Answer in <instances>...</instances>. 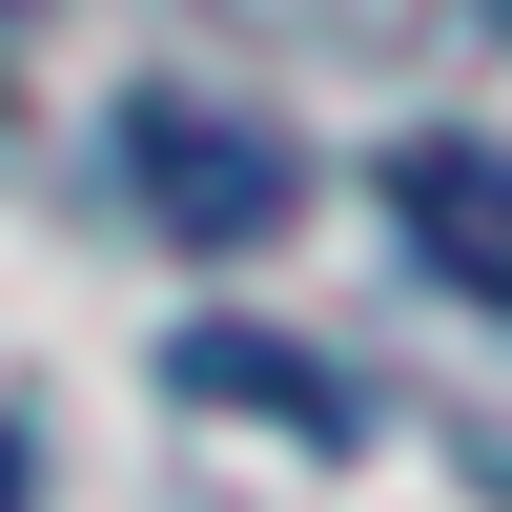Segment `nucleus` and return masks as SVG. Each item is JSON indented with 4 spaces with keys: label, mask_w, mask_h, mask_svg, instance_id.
I'll return each instance as SVG.
<instances>
[{
    "label": "nucleus",
    "mask_w": 512,
    "mask_h": 512,
    "mask_svg": "<svg viewBox=\"0 0 512 512\" xmlns=\"http://www.w3.org/2000/svg\"><path fill=\"white\" fill-rule=\"evenodd\" d=\"M123 205H144L164 246H267L287 205H308V164H287L246 103H185V82H144V103H123Z\"/></svg>",
    "instance_id": "obj_1"
},
{
    "label": "nucleus",
    "mask_w": 512,
    "mask_h": 512,
    "mask_svg": "<svg viewBox=\"0 0 512 512\" xmlns=\"http://www.w3.org/2000/svg\"><path fill=\"white\" fill-rule=\"evenodd\" d=\"M164 390L246 410V431H287V451H369V390L328 349H287V328H164Z\"/></svg>",
    "instance_id": "obj_2"
},
{
    "label": "nucleus",
    "mask_w": 512,
    "mask_h": 512,
    "mask_svg": "<svg viewBox=\"0 0 512 512\" xmlns=\"http://www.w3.org/2000/svg\"><path fill=\"white\" fill-rule=\"evenodd\" d=\"M390 226H410V267L451 287V308H512V144H390Z\"/></svg>",
    "instance_id": "obj_3"
},
{
    "label": "nucleus",
    "mask_w": 512,
    "mask_h": 512,
    "mask_svg": "<svg viewBox=\"0 0 512 512\" xmlns=\"http://www.w3.org/2000/svg\"><path fill=\"white\" fill-rule=\"evenodd\" d=\"M0 512H41V472H21V431H0Z\"/></svg>",
    "instance_id": "obj_4"
},
{
    "label": "nucleus",
    "mask_w": 512,
    "mask_h": 512,
    "mask_svg": "<svg viewBox=\"0 0 512 512\" xmlns=\"http://www.w3.org/2000/svg\"><path fill=\"white\" fill-rule=\"evenodd\" d=\"M0 164H21V123H0Z\"/></svg>",
    "instance_id": "obj_5"
}]
</instances>
